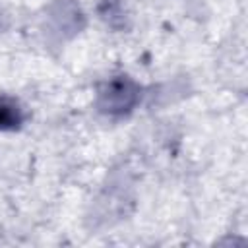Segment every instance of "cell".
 Segmentation results:
<instances>
[{"label":"cell","instance_id":"cell-1","mask_svg":"<svg viewBox=\"0 0 248 248\" xmlns=\"http://www.w3.org/2000/svg\"><path fill=\"white\" fill-rule=\"evenodd\" d=\"M140 99V87L126 76L107 81L99 91V108L108 114H124L134 108Z\"/></svg>","mask_w":248,"mask_h":248},{"label":"cell","instance_id":"cell-2","mask_svg":"<svg viewBox=\"0 0 248 248\" xmlns=\"http://www.w3.org/2000/svg\"><path fill=\"white\" fill-rule=\"evenodd\" d=\"M23 122H25V112L21 105L8 95H0V132L19 130Z\"/></svg>","mask_w":248,"mask_h":248}]
</instances>
